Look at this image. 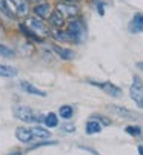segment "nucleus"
Instances as JSON below:
<instances>
[{
    "instance_id": "obj_30",
    "label": "nucleus",
    "mask_w": 143,
    "mask_h": 155,
    "mask_svg": "<svg viewBox=\"0 0 143 155\" xmlns=\"http://www.w3.org/2000/svg\"><path fill=\"white\" fill-rule=\"evenodd\" d=\"M135 66H137V68H138L140 71H143V61H138V63H137Z\"/></svg>"
},
{
    "instance_id": "obj_19",
    "label": "nucleus",
    "mask_w": 143,
    "mask_h": 155,
    "mask_svg": "<svg viewBox=\"0 0 143 155\" xmlns=\"http://www.w3.org/2000/svg\"><path fill=\"white\" fill-rule=\"evenodd\" d=\"M31 130H32L34 137H37V138H49L51 137V132L48 129H45V127H40V126H36Z\"/></svg>"
},
{
    "instance_id": "obj_8",
    "label": "nucleus",
    "mask_w": 143,
    "mask_h": 155,
    "mask_svg": "<svg viewBox=\"0 0 143 155\" xmlns=\"http://www.w3.org/2000/svg\"><path fill=\"white\" fill-rule=\"evenodd\" d=\"M34 14L40 18H49L51 14H53V6L51 3L48 2H39L36 6H34Z\"/></svg>"
},
{
    "instance_id": "obj_3",
    "label": "nucleus",
    "mask_w": 143,
    "mask_h": 155,
    "mask_svg": "<svg viewBox=\"0 0 143 155\" xmlns=\"http://www.w3.org/2000/svg\"><path fill=\"white\" fill-rule=\"evenodd\" d=\"M14 115H15V118H19L20 121H25V123H39V121L45 120L43 115L37 114L36 110H32L28 106H15Z\"/></svg>"
},
{
    "instance_id": "obj_32",
    "label": "nucleus",
    "mask_w": 143,
    "mask_h": 155,
    "mask_svg": "<svg viewBox=\"0 0 143 155\" xmlns=\"http://www.w3.org/2000/svg\"><path fill=\"white\" fill-rule=\"evenodd\" d=\"M29 2H36L37 3V2H42V0H29Z\"/></svg>"
},
{
    "instance_id": "obj_7",
    "label": "nucleus",
    "mask_w": 143,
    "mask_h": 155,
    "mask_svg": "<svg viewBox=\"0 0 143 155\" xmlns=\"http://www.w3.org/2000/svg\"><path fill=\"white\" fill-rule=\"evenodd\" d=\"M56 9H57L65 18H76V17L79 15V12H80V9H79L77 5H74V3H66V2L59 3Z\"/></svg>"
},
{
    "instance_id": "obj_18",
    "label": "nucleus",
    "mask_w": 143,
    "mask_h": 155,
    "mask_svg": "<svg viewBox=\"0 0 143 155\" xmlns=\"http://www.w3.org/2000/svg\"><path fill=\"white\" fill-rule=\"evenodd\" d=\"M43 123L46 124L48 129H51V127H57L59 126V120H57V115L54 112H49L48 115H45V120Z\"/></svg>"
},
{
    "instance_id": "obj_21",
    "label": "nucleus",
    "mask_w": 143,
    "mask_h": 155,
    "mask_svg": "<svg viewBox=\"0 0 143 155\" xmlns=\"http://www.w3.org/2000/svg\"><path fill=\"white\" fill-rule=\"evenodd\" d=\"M0 11H2L8 18H12V17H15L14 14H12V11H11V8H9V3H8V0H0Z\"/></svg>"
},
{
    "instance_id": "obj_9",
    "label": "nucleus",
    "mask_w": 143,
    "mask_h": 155,
    "mask_svg": "<svg viewBox=\"0 0 143 155\" xmlns=\"http://www.w3.org/2000/svg\"><path fill=\"white\" fill-rule=\"evenodd\" d=\"M108 109L111 110V112H114V114H117V115L123 117V118L134 120V118H137V117H138L135 112H132V110H129V109H126V107H122V106H115V104H111V106H108Z\"/></svg>"
},
{
    "instance_id": "obj_2",
    "label": "nucleus",
    "mask_w": 143,
    "mask_h": 155,
    "mask_svg": "<svg viewBox=\"0 0 143 155\" xmlns=\"http://www.w3.org/2000/svg\"><path fill=\"white\" fill-rule=\"evenodd\" d=\"M66 32L73 43H82L86 38V26L82 18H71L66 25Z\"/></svg>"
},
{
    "instance_id": "obj_17",
    "label": "nucleus",
    "mask_w": 143,
    "mask_h": 155,
    "mask_svg": "<svg viewBox=\"0 0 143 155\" xmlns=\"http://www.w3.org/2000/svg\"><path fill=\"white\" fill-rule=\"evenodd\" d=\"M51 35H53V38H54V40H57V41H71V38H69V35H68L66 29H65V31H62L60 28H56V29L51 32Z\"/></svg>"
},
{
    "instance_id": "obj_22",
    "label": "nucleus",
    "mask_w": 143,
    "mask_h": 155,
    "mask_svg": "<svg viewBox=\"0 0 143 155\" xmlns=\"http://www.w3.org/2000/svg\"><path fill=\"white\" fill-rule=\"evenodd\" d=\"M125 132L129 134L131 137H140L141 135V127L140 126H126L125 127Z\"/></svg>"
},
{
    "instance_id": "obj_16",
    "label": "nucleus",
    "mask_w": 143,
    "mask_h": 155,
    "mask_svg": "<svg viewBox=\"0 0 143 155\" xmlns=\"http://www.w3.org/2000/svg\"><path fill=\"white\" fill-rule=\"evenodd\" d=\"M17 75V69L12 68V66H8V64H0V77H15Z\"/></svg>"
},
{
    "instance_id": "obj_4",
    "label": "nucleus",
    "mask_w": 143,
    "mask_h": 155,
    "mask_svg": "<svg viewBox=\"0 0 143 155\" xmlns=\"http://www.w3.org/2000/svg\"><path fill=\"white\" fill-rule=\"evenodd\" d=\"M129 95H131V100L137 104V107L143 109V81L138 75L132 77V83H131V87H129Z\"/></svg>"
},
{
    "instance_id": "obj_13",
    "label": "nucleus",
    "mask_w": 143,
    "mask_h": 155,
    "mask_svg": "<svg viewBox=\"0 0 143 155\" xmlns=\"http://www.w3.org/2000/svg\"><path fill=\"white\" fill-rule=\"evenodd\" d=\"M48 20H49V25H53L54 28H62V26L65 25V17H63L57 9H54V11H53L51 17L48 18Z\"/></svg>"
},
{
    "instance_id": "obj_5",
    "label": "nucleus",
    "mask_w": 143,
    "mask_h": 155,
    "mask_svg": "<svg viewBox=\"0 0 143 155\" xmlns=\"http://www.w3.org/2000/svg\"><path fill=\"white\" fill-rule=\"evenodd\" d=\"M88 83L92 84V86H95V87H99V89H102L103 92H106L111 97H115L117 98V97L122 95V89L118 86H115L114 83H111V81H94V80H89Z\"/></svg>"
},
{
    "instance_id": "obj_14",
    "label": "nucleus",
    "mask_w": 143,
    "mask_h": 155,
    "mask_svg": "<svg viewBox=\"0 0 143 155\" xmlns=\"http://www.w3.org/2000/svg\"><path fill=\"white\" fill-rule=\"evenodd\" d=\"M53 49L63 60H73L74 58V51H71V49H66V48H62V46H57V45H53Z\"/></svg>"
},
{
    "instance_id": "obj_10",
    "label": "nucleus",
    "mask_w": 143,
    "mask_h": 155,
    "mask_svg": "<svg viewBox=\"0 0 143 155\" xmlns=\"http://www.w3.org/2000/svg\"><path fill=\"white\" fill-rule=\"evenodd\" d=\"M129 31L132 34H138L143 31V12H137L129 21Z\"/></svg>"
},
{
    "instance_id": "obj_6",
    "label": "nucleus",
    "mask_w": 143,
    "mask_h": 155,
    "mask_svg": "<svg viewBox=\"0 0 143 155\" xmlns=\"http://www.w3.org/2000/svg\"><path fill=\"white\" fill-rule=\"evenodd\" d=\"M9 8L15 17H26L29 12V0H8Z\"/></svg>"
},
{
    "instance_id": "obj_26",
    "label": "nucleus",
    "mask_w": 143,
    "mask_h": 155,
    "mask_svg": "<svg viewBox=\"0 0 143 155\" xmlns=\"http://www.w3.org/2000/svg\"><path fill=\"white\" fill-rule=\"evenodd\" d=\"M62 130L66 132V134H73V132H76V126L71 123H65V124H62Z\"/></svg>"
},
{
    "instance_id": "obj_28",
    "label": "nucleus",
    "mask_w": 143,
    "mask_h": 155,
    "mask_svg": "<svg viewBox=\"0 0 143 155\" xmlns=\"http://www.w3.org/2000/svg\"><path fill=\"white\" fill-rule=\"evenodd\" d=\"M60 2H66V3H77L80 0H60Z\"/></svg>"
},
{
    "instance_id": "obj_23",
    "label": "nucleus",
    "mask_w": 143,
    "mask_h": 155,
    "mask_svg": "<svg viewBox=\"0 0 143 155\" xmlns=\"http://www.w3.org/2000/svg\"><path fill=\"white\" fill-rule=\"evenodd\" d=\"M92 120H97L100 124H103V126H109L111 124V120L108 118V117H105V115H100V114H94L92 117H91Z\"/></svg>"
},
{
    "instance_id": "obj_11",
    "label": "nucleus",
    "mask_w": 143,
    "mask_h": 155,
    "mask_svg": "<svg viewBox=\"0 0 143 155\" xmlns=\"http://www.w3.org/2000/svg\"><path fill=\"white\" fill-rule=\"evenodd\" d=\"M15 138L22 143H29L32 138H34V134L31 129H26V127H17L15 129Z\"/></svg>"
},
{
    "instance_id": "obj_24",
    "label": "nucleus",
    "mask_w": 143,
    "mask_h": 155,
    "mask_svg": "<svg viewBox=\"0 0 143 155\" xmlns=\"http://www.w3.org/2000/svg\"><path fill=\"white\" fill-rule=\"evenodd\" d=\"M0 55H2V57H12V55H14V51L9 49L8 46L0 45Z\"/></svg>"
},
{
    "instance_id": "obj_29",
    "label": "nucleus",
    "mask_w": 143,
    "mask_h": 155,
    "mask_svg": "<svg viewBox=\"0 0 143 155\" xmlns=\"http://www.w3.org/2000/svg\"><path fill=\"white\" fill-rule=\"evenodd\" d=\"M137 150H138V155H143V144H140V146L137 147Z\"/></svg>"
},
{
    "instance_id": "obj_25",
    "label": "nucleus",
    "mask_w": 143,
    "mask_h": 155,
    "mask_svg": "<svg viewBox=\"0 0 143 155\" xmlns=\"http://www.w3.org/2000/svg\"><path fill=\"white\" fill-rule=\"evenodd\" d=\"M94 5H95V9H97V12L100 15L105 14V3L102 2V0H94Z\"/></svg>"
},
{
    "instance_id": "obj_20",
    "label": "nucleus",
    "mask_w": 143,
    "mask_h": 155,
    "mask_svg": "<svg viewBox=\"0 0 143 155\" xmlns=\"http://www.w3.org/2000/svg\"><path fill=\"white\" fill-rule=\"evenodd\" d=\"M59 114H60V117H62V118L69 120L71 117L74 115V109L71 107L69 104H63V106H60V109H59Z\"/></svg>"
},
{
    "instance_id": "obj_1",
    "label": "nucleus",
    "mask_w": 143,
    "mask_h": 155,
    "mask_svg": "<svg viewBox=\"0 0 143 155\" xmlns=\"http://www.w3.org/2000/svg\"><path fill=\"white\" fill-rule=\"evenodd\" d=\"M20 29L23 32H26L28 37H31V38H34L37 41H42L43 37H48V35L51 34L49 28H48L43 21L40 20V17H37V15L26 18L25 25H20Z\"/></svg>"
},
{
    "instance_id": "obj_27",
    "label": "nucleus",
    "mask_w": 143,
    "mask_h": 155,
    "mask_svg": "<svg viewBox=\"0 0 143 155\" xmlns=\"http://www.w3.org/2000/svg\"><path fill=\"white\" fill-rule=\"evenodd\" d=\"M56 144H59L57 141H43V143H37V144H34V146H31L29 149H36V147H42V146H56Z\"/></svg>"
},
{
    "instance_id": "obj_15",
    "label": "nucleus",
    "mask_w": 143,
    "mask_h": 155,
    "mask_svg": "<svg viewBox=\"0 0 143 155\" xmlns=\"http://www.w3.org/2000/svg\"><path fill=\"white\" fill-rule=\"evenodd\" d=\"M85 130H86V134H88V135L99 134V132L102 130V124H100L97 120L89 118V121H88V123H86V126H85Z\"/></svg>"
},
{
    "instance_id": "obj_12",
    "label": "nucleus",
    "mask_w": 143,
    "mask_h": 155,
    "mask_svg": "<svg viewBox=\"0 0 143 155\" xmlns=\"http://www.w3.org/2000/svg\"><path fill=\"white\" fill-rule=\"evenodd\" d=\"M20 87L25 92H28V94H31V95H37V97H46V92L45 91H42V89H39V87H36L34 84H31V83H28V81H22L20 83Z\"/></svg>"
},
{
    "instance_id": "obj_31",
    "label": "nucleus",
    "mask_w": 143,
    "mask_h": 155,
    "mask_svg": "<svg viewBox=\"0 0 143 155\" xmlns=\"http://www.w3.org/2000/svg\"><path fill=\"white\" fill-rule=\"evenodd\" d=\"M8 155H23L22 152H14V153H8Z\"/></svg>"
}]
</instances>
